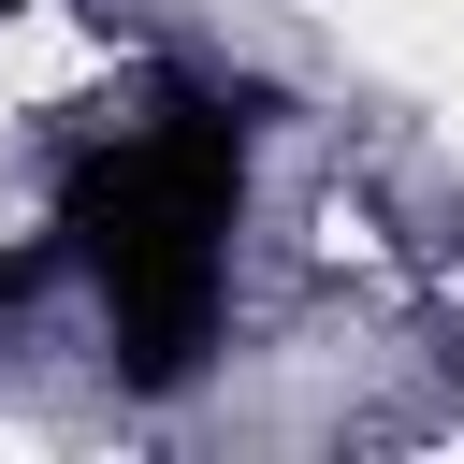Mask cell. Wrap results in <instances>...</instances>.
<instances>
[{"label": "cell", "instance_id": "6da1fadb", "mask_svg": "<svg viewBox=\"0 0 464 464\" xmlns=\"http://www.w3.org/2000/svg\"><path fill=\"white\" fill-rule=\"evenodd\" d=\"M232 203H246V145L232 102H160L145 130H116L72 174V246L102 276L116 362L145 392H174L218 334V261H232Z\"/></svg>", "mask_w": 464, "mask_h": 464}]
</instances>
